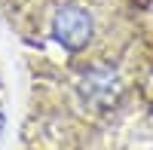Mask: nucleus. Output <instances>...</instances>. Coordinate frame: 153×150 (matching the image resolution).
Wrapping results in <instances>:
<instances>
[{"label":"nucleus","instance_id":"1","mask_svg":"<svg viewBox=\"0 0 153 150\" xmlns=\"http://www.w3.org/2000/svg\"><path fill=\"white\" fill-rule=\"evenodd\" d=\"M52 34L65 49L76 52V49L86 46L89 34H92V16L86 9H80V6H65L52 19Z\"/></svg>","mask_w":153,"mask_h":150},{"label":"nucleus","instance_id":"2","mask_svg":"<svg viewBox=\"0 0 153 150\" xmlns=\"http://www.w3.org/2000/svg\"><path fill=\"white\" fill-rule=\"evenodd\" d=\"M117 92H120V83H117V74H113L110 68H89L86 71V77H83V95H86V101L107 104Z\"/></svg>","mask_w":153,"mask_h":150}]
</instances>
